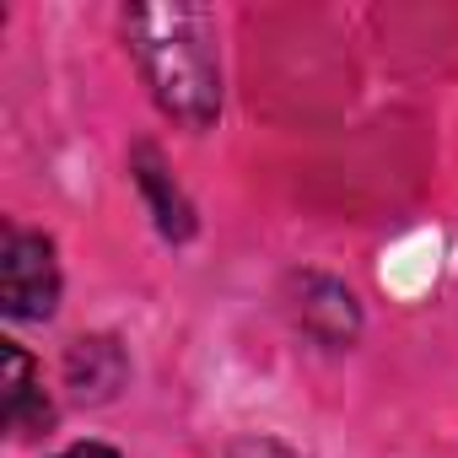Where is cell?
Wrapping results in <instances>:
<instances>
[{
  "label": "cell",
  "instance_id": "obj_2",
  "mask_svg": "<svg viewBox=\"0 0 458 458\" xmlns=\"http://www.w3.org/2000/svg\"><path fill=\"white\" fill-rule=\"evenodd\" d=\"M0 297L12 318H49L60 302V270L55 249L38 233H6L0 249Z\"/></svg>",
  "mask_w": 458,
  "mask_h": 458
},
{
  "label": "cell",
  "instance_id": "obj_5",
  "mask_svg": "<svg viewBox=\"0 0 458 458\" xmlns=\"http://www.w3.org/2000/svg\"><path fill=\"white\" fill-rule=\"evenodd\" d=\"M60 458H119V453L103 447V442H81V447H71V453H60Z\"/></svg>",
  "mask_w": 458,
  "mask_h": 458
},
{
  "label": "cell",
  "instance_id": "obj_3",
  "mask_svg": "<svg viewBox=\"0 0 458 458\" xmlns=\"http://www.w3.org/2000/svg\"><path fill=\"white\" fill-rule=\"evenodd\" d=\"M0 361H6V420H12L17 431L44 426V420H49V404H44L38 388H33V361H28L17 345L0 351Z\"/></svg>",
  "mask_w": 458,
  "mask_h": 458
},
{
  "label": "cell",
  "instance_id": "obj_4",
  "mask_svg": "<svg viewBox=\"0 0 458 458\" xmlns=\"http://www.w3.org/2000/svg\"><path fill=\"white\" fill-rule=\"evenodd\" d=\"M140 183H146V189H151V199H157V221H162V233H167V238H189V205H183L178 194H167V189H162V173H157L151 151H140Z\"/></svg>",
  "mask_w": 458,
  "mask_h": 458
},
{
  "label": "cell",
  "instance_id": "obj_1",
  "mask_svg": "<svg viewBox=\"0 0 458 458\" xmlns=\"http://www.w3.org/2000/svg\"><path fill=\"white\" fill-rule=\"evenodd\" d=\"M130 44H135V60H140L157 103L178 124L205 130L216 119V103H221L205 12H189V6H135L130 12Z\"/></svg>",
  "mask_w": 458,
  "mask_h": 458
}]
</instances>
